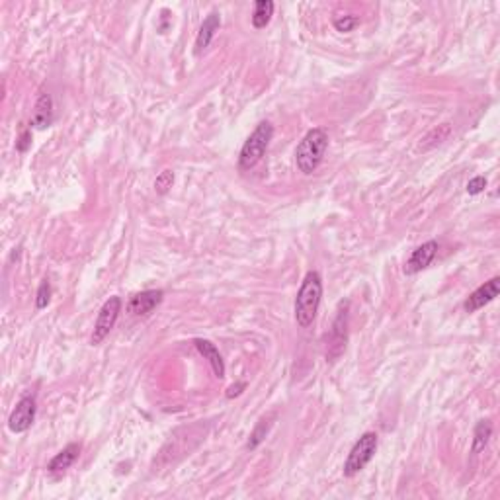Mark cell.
Listing matches in <instances>:
<instances>
[{
    "mask_svg": "<svg viewBox=\"0 0 500 500\" xmlns=\"http://www.w3.org/2000/svg\"><path fill=\"white\" fill-rule=\"evenodd\" d=\"M321 299H323V278L317 270H311V272L305 274L303 283L297 291L296 307H293L297 326L309 328L315 323L318 307H321Z\"/></svg>",
    "mask_w": 500,
    "mask_h": 500,
    "instance_id": "1",
    "label": "cell"
},
{
    "mask_svg": "<svg viewBox=\"0 0 500 500\" xmlns=\"http://www.w3.org/2000/svg\"><path fill=\"white\" fill-rule=\"evenodd\" d=\"M326 149H328L326 129L315 127L311 131H307L296 149V165L299 168V172H303L307 176L317 172V168L321 167V162L325 159Z\"/></svg>",
    "mask_w": 500,
    "mask_h": 500,
    "instance_id": "2",
    "label": "cell"
},
{
    "mask_svg": "<svg viewBox=\"0 0 500 500\" xmlns=\"http://www.w3.org/2000/svg\"><path fill=\"white\" fill-rule=\"evenodd\" d=\"M274 137V125L270 122H260L256 129L249 135V139L244 141L243 149L239 152V168L243 172H249L256 167L260 160L264 159L268 145Z\"/></svg>",
    "mask_w": 500,
    "mask_h": 500,
    "instance_id": "3",
    "label": "cell"
},
{
    "mask_svg": "<svg viewBox=\"0 0 500 500\" xmlns=\"http://www.w3.org/2000/svg\"><path fill=\"white\" fill-rule=\"evenodd\" d=\"M379 438L375 432H365L360 436L354 447L350 449L348 457L344 462V475L346 477H354L360 471L364 469L368 463L372 462L373 455L377 452Z\"/></svg>",
    "mask_w": 500,
    "mask_h": 500,
    "instance_id": "4",
    "label": "cell"
},
{
    "mask_svg": "<svg viewBox=\"0 0 500 500\" xmlns=\"http://www.w3.org/2000/svg\"><path fill=\"white\" fill-rule=\"evenodd\" d=\"M346 342H348V301H342L326 340V362H336L344 354Z\"/></svg>",
    "mask_w": 500,
    "mask_h": 500,
    "instance_id": "5",
    "label": "cell"
},
{
    "mask_svg": "<svg viewBox=\"0 0 500 500\" xmlns=\"http://www.w3.org/2000/svg\"><path fill=\"white\" fill-rule=\"evenodd\" d=\"M122 297H110L106 303L102 305V309L98 313V318L94 323V333L90 336V344L92 346H98L102 342L106 340V336L112 330H114L115 323L120 318V313H122Z\"/></svg>",
    "mask_w": 500,
    "mask_h": 500,
    "instance_id": "6",
    "label": "cell"
},
{
    "mask_svg": "<svg viewBox=\"0 0 500 500\" xmlns=\"http://www.w3.org/2000/svg\"><path fill=\"white\" fill-rule=\"evenodd\" d=\"M36 410H38V402L33 395H26L20 401L16 402L14 410L10 412L8 418V428L10 432L22 434L26 430H30L33 420H36Z\"/></svg>",
    "mask_w": 500,
    "mask_h": 500,
    "instance_id": "7",
    "label": "cell"
},
{
    "mask_svg": "<svg viewBox=\"0 0 500 500\" xmlns=\"http://www.w3.org/2000/svg\"><path fill=\"white\" fill-rule=\"evenodd\" d=\"M165 299V291L162 289H145L139 291L135 296L129 299L127 311L133 317H147L149 313H152Z\"/></svg>",
    "mask_w": 500,
    "mask_h": 500,
    "instance_id": "8",
    "label": "cell"
},
{
    "mask_svg": "<svg viewBox=\"0 0 500 500\" xmlns=\"http://www.w3.org/2000/svg\"><path fill=\"white\" fill-rule=\"evenodd\" d=\"M436 254H438V243H436V241H426V243H422L420 246H417V249L412 250V254H410L407 264H405V274H407V276H415V274L426 270L428 266L432 264Z\"/></svg>",
    "mask_w": 500,
    "mask_h": 500,
    "instance_id": "9",
    "label": "cell"
},
{
    "mask_svg": "<svg viewBox=\"0 0 500 500\" xmlns=\"http://www.w3.org/2000/svg\"><path fill=\"white\" fill-rule=\"evenodd\" d=\"M499 289H500V278L496 276V278H493V280L485 281L483 286H479L473 293H471L467 299H465V303H463V307H465V311L467 313H475L479 311V309H483L485 305H489L491 301H494L496 299V296H499Z\"/></svg>",
    "mask_w": 500,
    "mask_h": 500,
    "instance_id": "10",
    "label": "cell"
},
{
    "mask_svg": "<svg viewBox=\"0 0 500 500\" xmlns=\"http://www.w3.org/2000/svg\"><path fill=\"white\" fill-rule=\"evenodd\" d=\"M194 346H196L197 352H199V354L209 362V365H212V370H213V375H215L217 379L225 377V362H223V356L219 354L217 346H215L213 342L205 340V338H196V340H194Z\"/></svg>",
    "mask_w": 500,
    "mask_h": 500,
    "instance_id": "11",
    "label": "cell"
},
{
    "mask_svg": "<svg viewBox=\"0 0 500 500\" xmlns=\"http://www.w3.org/2000/svg\"><path fill=\"white\" fill-rule=\"evenodd\" d=\"M221 28V14L219 12H212V14L207 16L204 20V24L199 26V31H197V38H196V55L204 53L205 49L209 47V43L213 41V38H215V33L219 31Z\"/></svg>",
    "mask_w": 500,
    "mask_h": 500,
    "instance_id": "12",
    "label": "cell"
},
{
    "mask_svg": "<svg viewBox=\"0 0 500 500\" xmlns=\"http://www.w3.org/2000/svg\"><path fill=\"white\" fill-rule=\"evenodd\" d=\"M53 123V100L51 96L43 92L39 94L38 102L33 106V114H31V125L38 129H46Z\"/></svg>",
    "mask_w": 500,
    "mask_h": 500,
    "instance_id": "13",
    "label": "cell"
},
{
    "mask_svg": "<svg viewBox=\"0 0 500 500\" xmlns=\"http://www.w3.org/2000/svg\"><path fill=\"white\" fill-rule=\"evenodd\" d=\"M78 455H80V446H78V444H68V446L63 447L61 452L49 462L47 471H49L51 475H61V473H65V471L78 459Z\"/></svg>",
    "mask_w": 500,
    "mask_h": 500,
    "instance_id": "14",
    "label": "cell"
},
{
    "mask_svg": "<svg viewBox=\"0 0 500 500\" xmlns=\"http://www.w3.org/2000/svg\"><path fill=\"white\" fill-rule=\"evenodd\" d=\"M274 8H276V4L272 0H256L254 2V12H252L250 20H252V26L256 30H264L266 26L270 24L274 16Z\"/></svg>",
    "mask_w": 500,
    "mask_h": 500,
    "instance_id": "15",
    "label": "cell"
},
{
    "mask_svg": "<svg viewBox=\"0 0 500 500\" xmlns=\"http://www.w3.org/2000/svg\"><path fill=\"white\" fill-rule=\"evenodd\" d=\"M493 436V425L489 420H479L477 426H475V432H473V446H471V452L473 454H481L483 449L489 444V439Z\"/></svg>",
    "mask_w": 500,
    "mask_h": 500,
    "instance_id": "16",
    "label": "cell"
},
{
    "mask_svg": "<svg viewBox=\"0 0 500 500\" xmlns=\"http://www.w3.org/2000/svg\"><path fill=\"white\" fill-rule=\"evenodd\" d=\"M272 420L274 417H268V418H260L258 420V425L254 426V430L250 432V438L249 442H246V449H256L262 442H264V438L268 436V432H270V428H272Z\"/></svg>",
    "mask_w": 500,
    "mask_h": 500,
    "instance_id": "17",
    "label": "cell"
},
{
    "mask_svg": "<svg viewBox=\"0 0 500 500\" xmlns=\"http://www.w3.org/2000/svg\"><path fill=\"white\" fill-rule=\"evenodd\" d=\"M452 135V125L449 123H442V125H438L436 129H432L428 135L422 139V143H420V149H425V151H428V149H432V147H436V145L444 143L447 137Z\"/></svg>",
    "mask_w": 500,
    "mask_h": 500,
    "instance_id": "18",
    "label": "cell"
},
{
    "mask_svg": "<svg viewBox=\"0 0 500 500\" xmlns=\"http://www.w3.org/2000/svg\"><path fill=\"white\" fill-rule=\"evenodd\" d=\"M334 30L340 31V33H350L352 30H356L360 26V18L354 14H346V16H336L333 20Z\"/></svg>",
    "mask_w": 500,
    "mask_h": 500,
    "instance_id": "19",
    "label": "cell"
},
{
    "mask_svg": "<svg viewBox=\"0 0 500 500\" xmlns=\"http://www.w3.org/2000/svg\"><path fill=\"white\" fill-rule=\"evenodd\" d=\"M172 184H175V172H172V170H162V172L157 176V180H155V192H157L159 196H165V194L170 192Z\"/></svg>",
    "mask_w": 500,
    "mask_h": 500,
    "instance_id": "20",
    "label": "cell"
},
{
    "mask_svg": "<svg viewBox=\"0 0 500 500\" xmlns=\"http://www.w3.org/2000/svg\"><path fill=\"white\" fill-rule=\"evenodd\" d=\"M49 301H51V286H49V280H43L39 283L38 293H36V307L46 309Z\"/></svg>",
    "mask_w": 500,
    "mask_h": 500,
    "instance_id": "21",
    "label": "cell"
},
{
    "mask_svg": "<svg viewBox=\"0 0 500 500\" xmlns=\"http://www.w3.org/2000/svg\"><path fill=\"white\" fill-rule=\"evenodd\" d=\"M485 188H486L485 176H475V178H471L469 182H467V194H469V196H477V194H481Z\"/></svg>",
    "mask_w": 500,
    "mask_h": 500,
    "instance_id": "22",
    "label": "cell"
},
{
    "mask_svg": "<svg viewBox=\"0 0 500 500\" xmlns=\"http://www.w3.org/2000/svg\"><path fill=\"white\" fill-rule=\"evenodd\" d=\"M30 145H31V131L30 129H24L22 133H20V137H18V141H16V151L26 152L28 149H30Z\"/></svg>",
    "mask_w": 500,
    "mask_h": 500,
    "instance_id": "23",
    "label": "cell"
},
{
    "mask_svg": "<svg viewBox=\"0 0 500 500\" xmlns=\"http://www.w3.org/2000/svg\"><path fill=\"white\" fill-rule=\"evenodd\" d=\"M244 389H246V383L244 381H239V383H235V385H231L227 389V399H235V397H239V395L243 393Z\"/></svg>",
    "mask_w": 500,
    "mask_h": 500,
    "instance_id": "24",
    "label": "cell"
}]
</instances>
